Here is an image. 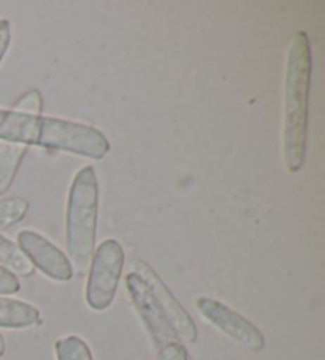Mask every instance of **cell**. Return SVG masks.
Instances as JSON below:
<instances>
[{"instance_id": "6da1fadb", "label": "cell", "mask_w": 325, "mask_h": 360, "mask_svg": "<svg viewBox=\"0 0 325 360\" xmlns=\"http://www.w3.org/2000/svg\"><path fill=\"white\" fill-rule=\"evenodd\" d=\"M0 140L24 146H42L92 160L110 153V141L102 130L83 122L53 116H32L0 108Z\"/></svg>"}, {"instance_id": "7a4b0ae2", "label": "cell", "mask_w": 325, "mask_h": 360, "mask_svg": "<svg viewBox=\"0 0 325 360\" xmlns=\"http://www.w3.org/2000/svg\"><path fill=\"white\" fill-rule=\"evenodd\" d=\"M311 77V41L305 30H298L287 53L284 77L283 151L287 170L292 173L302 169L306 158Z\"/></svg>"}, {"instance_id": "3957f363", "label": "cell", "mask_w": 325, "mask_h": 360, "mask_svg": "<svg viewBox=\"0 0 325 360\" xmlns=\"http://www.w3.org/2000/svg\"><path fill=\"white\" fill-rule=\"evenodd\" d=\"M100 188L96 169L81 167L75 175L67 200L65 237L73 271L79 276L89 270L96 251Z\"/></svg>"}, {"instance_id": "277c9868", "label": "cell", "mask_w": 325, "mask_h": 360, "mask_svg": "<svg viewBox=\"0 0 325 360\" xmlns=\"http://www.w3.org/2000/svg\"><path fill=\"white\" fill-rule=\"evenodd\" d=\"M124 262L126 252L115 238L103 240L94 251L86 284V302L94 311H105L113 305Z\"/></svg>"}, {"instance_id": "5b68a950", "label": "cell", "mask_w": 325, "mask_h": 360, "mask_svg": "<svg viewBox=\"0 0 325 360\" xmlns=\"http://www.w3.org/2000/svg\"><path fill=\"white\" fill-rule=\"evenodd\" d=\"M130 269L146 283L162 313H164L167 322L177 335L178 341L189 345L196 343L198 337L196 322H193L192 316L186 311V308L181 305L177 297L173 295L170 288L164 283V279L158 275V271L141 259H134L130 262Z\"/></svg>"}, {"instance_id": "8992f818", "label": "cell", "mask_w": 325, "mask_h": 360, "mask_svg": "<svg viewBox=\"0 0 325 360\" xmlns=\"http://www.w3.org/2000/svg\"><path fill=\"white\" fill-rule=\"evenodd\" d=\"M196 307L210 324L219 328L235 343L254 352L262 351L265 347V337L260 332V328L254 326L245 316L236 313L235 309L224 305L222 302L203 295L198 297Z\"/></svg>"}, {"instance_id": "52a82bcc", "label": "cell", "mask_w": 325, "mask_h": 360, "mask_svg": "<svg viewBox=\"0 0 325 360\" xmlns=\"http://www.w3.org/2000/svg\"><path fill=\"white\" fill-rule=\"evenodd\" d=\"M18 246L35 269H39L48 278L59 283H67L73 278L75 271L70 260L42 233L29 229L21 231L18 233Z\"/></svg>"}, {"instance_id": "ba28073f", "label": "cell", "mask_w": 325, "mask_h": 360, "mask_svg": "<svg viewBox=\"0 0 325 360\" xmlns=\"http://www.w3.org/2000/svg\"><path fill=\"white\" fill-rule=\"evenodd\" d=\"M126 288L129 290L130 300H132L140 318L145 322L146 330L151 335L154 345L162 349V347L170 343H179L177 335L172 330L170 324H168L164 313L159 308L158 302L153 297L151 290L136 273L130 271L126 276Z\"/></svg>"}, {"instance_id": "9c48e42d", "label": "cell", "mask_w": 325, "mask_h": 360, "mask_svg": "<svg viewBox=\"0 0 325 360\" xmlns=\"http://www.w3.org/2000/svg\"><path fill=\"white\" fill-rule=\"evenodd\" d=\"M40 309L27 302L0 297V327L27 328L40 324Z\"/></svg>"}, {"instance_id": "30bf717a", "label": "cell", "mask_w": 325, "mask_h": 360, "mask_svg": "<svg viewBox=\"0 0 325 360\" xmlns=\"http://www.w3.org/2000/svg\"><path fill=\"white\" fill-rule=\"evenodd\" d=\"M27 150L24 145L0 140V197L10 191Z\"/></svg>"}, {"instance_id": "8fae6325", "label": "cell", "mask_w": 325, "mask_h": 360, "mask_svg": "<svg viewBox=\"0 0 325 360\" xmlns=\"http://www.w3.org/2000/svg\"><path fill=\"white\" fill-rule=\"evenodd\" d=\"M0 266L16 276L29 278L35 273V266L26 257L20 246L0 233Z\"/></svg>"}, {"instance_id": "7c38bea8", "label": "cell", "mask_w": 325, "mask_h": 360, "mask_svg": "<svg viewBox=\"0 0 325 360\" xmlns=\"http://www.w3.org/2000/svg\"><path fill=\"white\" fill-rule=\"evenodd\" d=\"M54 351L58 360H94L89 345L77 335H68L56 341Z\"/></svg>"}, {"instance_id": "4fadbf2b", "label": "cell", "mask_w": 325, "mask_h": 360, "mask_svg": "<svg viewBox=\"0 0 325 360\" xmlns=\"http://www.w3.org/2000/svg\"><path fill=\"white\" fill-rule=\"evenodd\" d=\"M29 207V200L24 197H11L0 200V232L7 231L26 218Z\"/></svg>"}, {"instance_id": "5bb4252c", "label": "cell", "mask_w": 325, "mask_h": 360, "mask_svg": "<svg viewBox=\"0 0 325 360\" xmlns=\"http://www.w3.org/2000/svg\"><path fill=\"white\" fill-rule=\"evenodd\" d=\"M11 110L23 115L40 116L43 113V97L40 94V91L29 89L27 92H24V94L13 103Z\"/></svg>"}, {"instance_id": "9a60e30c", "label": "cell", "mask_w": 325, "mask_h": 360, "mask_svg": "<svg viewBox=\"0 0 325 360\" xmlns=\"http://www.w3.org/2000/svg\"><path fill=\"white\" fill-rule=\"evenodd\" d=\"M21 290V283L18 276L8 270H5L4 266H0V297L2 295H13Z\"/></svg>"}, {"instance_id": "2e32d148", "label": "cell", "mask_w": 325, "mask_h": 360, "mask_svg": "<svg viewBox=\"0 0 325 360\" xmlns=\"http://www.w3.org/2000/svg\"><path fill=\"white\" fill-rule=\"evenodd\" d=\"M189 352L181 343H170L159 349V356L155 360H187Z\"/></svg>"}, {"instance_id": "e0dca14e", "label": "cell", "mask_w": 325, "mask_h": 360, "mask_svg": "<svg viewBox=\"0 0 325 360\" xmlns=\"http://www.w3.org/2000/svg\"><path fill=\"white\" fill-rule=\"evenodd\" d=\"M10 43H11V24L8 20L2 18V20H0V64H2L5 54L8 53Z\"/></svg>"}, {"instance_id": "ac0fdd59", "label": "cell", "mask_w": 325, "mask_h": 360, "mask_svg": "<svg viewBox=\"0 0 325 360\" xmlns=\"http://www.w3.org/2000/svg\"><path fill=\"white\" fill-rule=\"evenodd\" d=\"M5 351H7V343H5V338H4V335L0 333V357H4Z\"/></svg>"}, {"instance_id": "d6986e66", "label": "cell", "mask_w": 325, "mask_h": 360, "mask_svg": "<svg viewBox=\"0 0 325 360\" xmlns=\"http://www.w3.org/2000/svg\"><path fill=\"white\" fill-rule=\"evenodd\" d=\"M187 360H192V359H191V356H189V359H187Z\"/></svg>"}]
</instances>
